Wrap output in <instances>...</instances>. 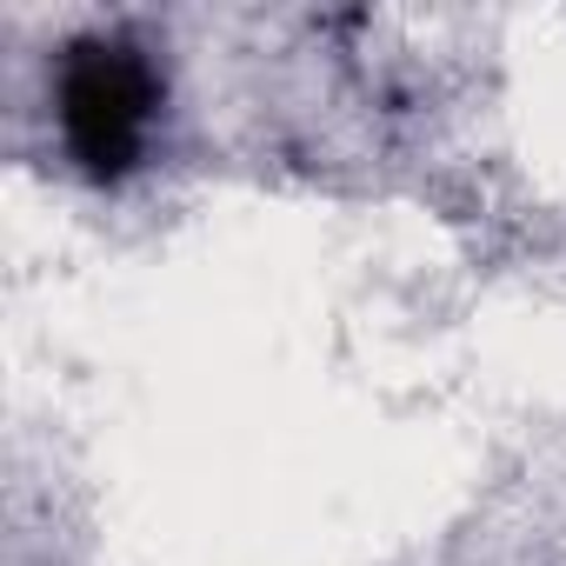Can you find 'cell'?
I'll return each mask as SVG.
<instances>
[{
  "mask_svg": "<svg viewBox=\"0 0 566 566\" xmlns=\"http://www.w3.org/2000/svg\"><path fill=\"white\" fill-rule=\"evenodd\" d=\"M160 107H167V81L134 34L67 41V54L54 67V120H61L67 160L94 187H114L147 160Z\"/></svg>",
  "mask_w": 566,
  "mask_h": 566,
  "instance_id": "obj_1",
  "label": "cell"
}]
</instances>
